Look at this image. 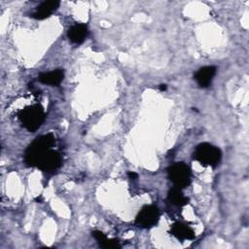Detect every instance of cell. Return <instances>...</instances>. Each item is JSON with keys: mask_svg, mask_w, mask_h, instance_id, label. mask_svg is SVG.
Segmentation results:
<instances>
[{"mask_svg": "<svg viewBox=\"0 0 249 249\" xmlns=\"http://www.w3.org/2000/svg\"><path fill=\"white\" fill-rule=\"evenodd\" d=\"M54 144L55 138L52 133L34 139L24 152L25 163L47 172L56 170L61 165L62 159L60 154L52 148Z\"/></svg>", "mask_w": 249, "mask_h": 249, "instance_id": "cell-1", "label": "cell"}, {"mask_svg": "<svg viewBox=\"0 0 249 249\" xmlns=\"http://www.w3.org/2000/svg\"><path fill=\"white\" fill-rule=\"evenodd\" d=\"M18 118L22 126L30 132L36 131L46 120V113L42 105L33 104L21 109Z\"/></svg>", "mask_w": 249, "mask_h": 249, "instance_id": "cell-2", "label": "cell"}, {"mask_svg": "<svg viewBox=\"0 0 249 249\" xmlns=\"http://www.w3.org/2000/svg\"><path fill=\"white\" fill-rule=\"evenodd\" d=\"M193 159L201 165L216 167L222 159L221 150L213 144L204 142L198 144L193 153Z\"/></svg>", "mask_w": 249, "mask_h": 249, "instance_id": "cell-3", "label": "cell"}, {"mask_svg": "<svg viewBox=\"0 0 249 249\" xmlns=\"http://www.w3.org/2000/svg\"><path fill=\"white\" fill-rule=\"evenodd\" d=\"M167 176L174 187L184 189L191 184V168L183 161L174 162L168 166Z\"/></svg>", "mask_w": 249, "mask_h": 249, "instance_id": "cell-4", "label": "cell"}, {"mask_svg": "<svg viewBox=\"0 0 249 249\" xmlns=\"http://www.w3.org/2000/svg\"><path fill=\"white\" fill-rule=\"evenodd\" d=\"M160 220V211L159 208L154 204L144 205L138 212L135 223L144 229L153 228L158 224Z\"/></svg>", "mask_w": 249, "mask_h": 249, "instance_id": "cell-5", "label": "cell"}, {"mask_svg": "<svg viewBox=\"0 0 249 249\" xmlns=\"http://www.w3.org/2000/svg\"><path fill=\"white\" fill-rule=\"evenodd\" d=\"M217 68L213 65L200 67L194 75V79L196 81L200 88H207L211 85V82L216 74Z\"/></svg>", "mask_w": 249, "mask_h": 249, "instance_id": "cell-6", "label": "cell"}, {"mask_svg": "<svg viewBox=\"0 0 249 249\" xmlns=\"http://www.w3.org/2000/svg\"><path fill=\"white\" fill-rule=\"evenodd\" d=\"M59 5V1H44L31 14V18L39 20L45 19L53 14L58 9Z\"/></svg>", "mask_w": 249, "mask_h": 249, "instance_id": "cell-7", "label": "cell"}, {"mask_svg": "<svg viewBox=\"0 0 249 249\" xmlns=\"http://www.w3.org/2000/svg\"><path fill=\"white\" fill-rule=\"evenodd\" d=\"M170 233L180 241L193 240L196 237L194 230L185 223H174L170 228Z\"/></svg>", "mask_w": 249, "mask_h": 249, "instance_id": "cell-8", "label": "cell"}, {"mask_svg": "<svg viewBox=\"0 0 249 249\" xmlns=\"http://www.w3.org/2000/svg\"><path fill=\"white\" fill-rule=\"evenodd\" d=\"M89 34V30L86 24L76 23L68 29L67 37L75 45L82 44Z\"/></svg>", "mask_w": 249, "mask_h": 249, "instance_id": "cell-9", "label": "cell"}, {"mask_svg": "<svg viewBox=\"0 0 249 249\" xmlns=\"http://www.w3.org/2000/svg\"><path fill=\"white\" fill-rule=\"evenodd\" d=\"M64 78L63 69H55L50 72L41 73L38 76V80L40 83L50 86H58Z\"/></svg>", "mask_w": 249, "mask_h": 249, "instance_id": "cell-10", "label": "cell"}, {"mask_svg": "<svg viewBox=\"0 0 249 249\" xmlns=\"http://www.w3.org/2000/svg\"><path fill=\"white\" fill-rule=\"evenodd\" d=\"M167 200L174 206L182 207L189 203V198L186 197L182 192V189L178 187H173L168 191Z\"/></svg>", "mask_w": 249, "mask_h": 249, "instance_id": "cell-11", "label": "cell"}, {"mask_svg": "<svg viewBox=\"0 0 249 249\" xmlns=\"http://www.w3.org/2000/svg\"><path fill=\"white\" fill-rule=\"evenodd\" d=\"M92 236L97 241L100 247L106 248V249H115V248H121V244L117 239L114 238H108L102 231H93Z\"/></svg>", "mask_w": 249, "mask_h": 249, "instance_id": "cell-12", "label": "cell"}, {"mask_svg": "<svg viewBox=\"0 0 249 249\" xmlns=\"http://www.w3.org/2000/svg\"><path fill=\"white\" fill-rule=\"evenodd\" d=\"M127 175H128L129 179H133V180H135V179H137V178H138V175H137V173H135V172H131V171H129V172L127 173Z\"/></svg>", "mask_w": 249, "mask_h": 249, "instance_id": "cell-13", "label": "cell"}, {"mask_svg": "<svg viewBox=\"0 0 249 249\" xmlns=\"http://www.w3.org/2000/svg\"><path fill=\"white\" fill-rule=\"evenodd\" d=\"M159 89H160V90H165V89H166V85H160V86L159 87Z\"/></svg>", "mask_w": 249, "mask_h": 249, "instance_id": "cell-14", "label": "cell"}]
</instances>
